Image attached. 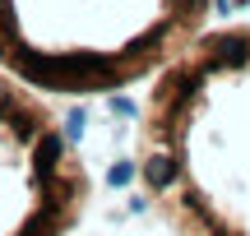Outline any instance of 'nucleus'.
I'll use <instances>...</instances> for the list:
<instances>
[{
  "label": "nucleus",
  "instance_id": "f257e3e1",
  "mask_svg": "<svg viewBox=\"0 0 250 236\" xmlns=\"http://www.w3.org/2000/svg\"><path fill=\"white\" fill-rule=\"evenodd\" d=\"M134 176L181 236H250V23L204 33L153 79Z\"/></svg>",
  "mask_w": 250,
  "mask_h": 236
},
{
  "label": "nucleus",
  "instance_id": "f03ea898",
  "mask_svg": "<svg viewBox=\"0 0 250 236\" xmlns=\"http://www.w3.org/2000/svg\"><path fill=\"white\" fill-rule=\"evenodd\" d=\"M213 0H0V70L51 98L158 79L208 33Z\"/></svg>",
  "mask_w": 250,
  "mask_h": 236
},
{
  "label": "nucleus",
  "instance_id": "7ed1b4c3",
  "mask_svg": "<svg viewBox=\"0 0 250 236\" xmlns=\"http://www.w3.org/2000/svg\"><path fill=\"white\" fill-rule=\"evenodd\" d=\"M88 199V172L42 93L0 70V236H70Z\"/></svg>",
  "mask_w": 250,
  "mask_h": 236
}]
</instances>
